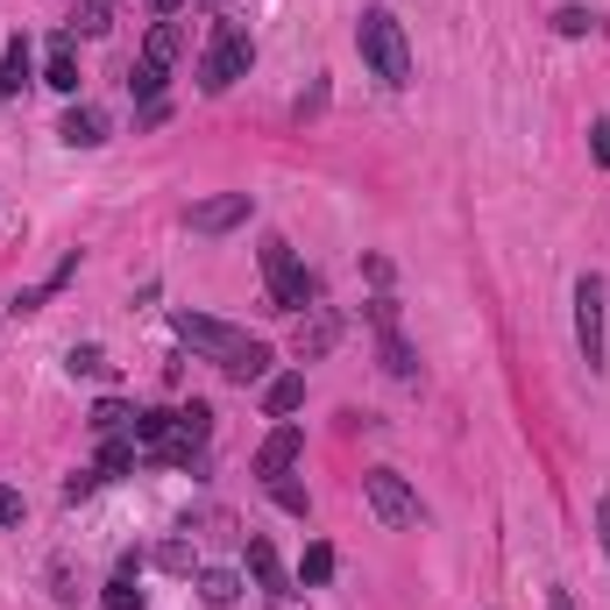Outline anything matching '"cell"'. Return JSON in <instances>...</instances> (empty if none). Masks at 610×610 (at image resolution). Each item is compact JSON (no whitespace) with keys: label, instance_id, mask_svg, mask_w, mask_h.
<instances>
[{"label":"cell","instance_id":"cell-1","mask_svg":"<svg viewBox=\"0 0 610 610\" xmlns=\"http://www.w3.org/2000/svg\"><path fill=\"white\" fill-rule=\"evenodd\" d=\"M355 50L384 86H412V43H405V22H397L391 8H370L355 22Z\"/></svg>","mask_w":610,"mask_h":610},{"label":"cell","instance_id":"cell-5","mask_svg":"<svg viewBox=\"0 0 610 610\" xmlns=\"http://www.w3.org/2000/svg\"><path fill=\"white\" fill-rule=\"evenodd\" d=\"M170 334L185 341V348H199V355H214L220 370L235 362L242 348H249V334H235L227 319H206V313H170Z\"/></svg>","mask_w":610,"mask_h":610},{"label":"cell","instance_id":"cell-26","mask_svg":"<svg viewBox=\"0 0 610 610\" xmlns=\"http://www.w3.org/2000/svg\"><path fill=\"white\" fill-rule=\"evenodd\" d=\"M270 498H277V511H292V519H313V498H305L298 483H270Z\"/></svg>","mask_w":610,"mask_h":610},{"label":"cell","instance_id":"cell-15","mask_svg":"<svg viewBox=\"0 0 610 610\" xmlns=\"http://www.w3.org/2000/svg\"><path fill=\"white\" fill-rule=\"evenodd\" d=\"M22 86H29V43L14 36V43L0 50V100H22Z\"/></svg>","mask_w":610,"mask_h":610},{"label":"cell","instance_id":"cell-20","mask_svg":"<svg viewBox=\"0 0 610 610\" xmlns=\"http://www.w3.org/2000/svg\"><path fill=\"white\" fill-rule=\"evenodd\" d=\"M136 426V405H128V397H100V405H92V433H128Z\"/></svg>","mask_w":610,"mask_h":610},{"label":"cell","instance_id":"cell-11","mask_svg":"<svg viewBox=\"0 0 610 610\" xmlns=\"http://www.w3.org/2000/svg\"><path fill=\"white\" fill-rule=\"evenodd\" d=\"M57 136H65L71 149H107V114H100V107H65Z\"/></svg>","mask_w":610,"mask_h":610},{"label":"cell","instance_id":"cell-30","mask_svg":"<svg viewBox=\"0 0 610 610\" xmlns=\"http://www.w3.org/2000/svg\"><path fill=\"white\" fill-rule=\"evenodd\" d=\"M589 157L610 170V121H589Z\"/></svg>","mask_w":610,"mask_h":610},{"label":"cell","instance_id":"cell-10","mask_svg":"<svg viewBox=\"0 0 610 610\" xmlns=\"http://www.w3.org/2000/svg\"><path fill=\"white\" fill-rule=\"evenodd\" d=\"M43 86L50 92H79V36H50V57H43Z\"/></svg>","mask_w":610,"mask_h":610},{"label":"cell","instance_id":"cell-32","mask_svg":"<svg viewBox=\"0 0 610 610\" xmlns=\"http://www.w3.org/2000/svg\"><path fill=\"white\" fill-rule=\"evenodd\" d=\"M43 298H50V284H29V292H14V313H36Z\"/></svg>","mask_w":610,"mask_h":610},{"label":"cell","instance_id":"cell-28","mask_svg":"<svg viewBox=\"0 0 610 610\" xmlns=\"http://www.w3.org/2000/svg\"><path fill=\"white\" fill-rule=\"evenodd\" d=\"M92 490H100V469H71V475H65V498H71V504L92 498Z\"/></svg>","mask_w":610,"mask_h":610},{"label":"cell","instance_id":"cell-22","mask_svg":"<svg viewBox=\"0 0 610 610\" xmlns=\"http://www.w3.org/2000/svg\"><path fill=\"white\" fill-rule=\"evenodd\" d=\"M327 575H334V547H327V540H313V547H305V561H298V582H305V589H319Z\"/></svg>","mask_w":610,"mask_h":610},{"label":"cell","instance_id":"cell-6","mask_svg":"<svg viewBox=\"0 0 610 610\" xmlns=\"http://www.w3.org/2000/svg\"><path fill=\"white\" fill-rule=\"evenodd\" d=\"M575 348L589 370H603V277L575 284Z\"/></svg>","mask_w":610,"mask_h":610},{"label":"cell","instance_id":"cell-9","mask_svg":"<svg viewBox=\"0 0 610 610\" xmlns=\"http://www.w3.org/2000/svg\"><path fill=\"white\" fill-rule=\"evenodd\" d=\"M249 214H256L249 193H220V199H199L193 214H185V227H193V235H227V227H242Z\"/></svg>","mask_w":610,"mask_h":610},{"label":"cell","instance_id":"cell-29","mask_svg":"<svg viewBox=\"0 0 610 610\" xmlns=\"http://www.w3.org/2000/svg\"><path fill=\"white\" fill-rule=\"evenodd\" d=\"M29 519V504H22V490H8L0 483V525H22Z\"/></svg>","mask_w":610,"mask_h":610},{"label":"cell","instance_id":"cell-27","mask_svg":"<svg viewBox=\"0 0 610 610\" xmlns=\"http://www.w3.org/2000/svg\"><path fill=\"white\" fill-rule=\"evenodd\" d=\"M554 29H561V36H589V29H597V14H589V8H561Z\"/></svg>","mask_w":610,"mask_h":610},{"label":"cell","instance_id":"cell-16","mask_svg":"<svg viewBox=\"0 0 610 610\" xmlns=\"http://www.w3.org/2000/svg\"><path fill=\"white\" fill-rule=\"evenodd\" d=\"M142 57H149V65H178V57H185V29L178 22H149V43H142Z\"/></svg>","mask_w":610,"mask_h":610},{"label":"cell","instance_id":"cell-35","mask_svg":"<svg viewBox=\"0 0 610 610\" xmlns=\"http://www.w3.org/2000/svg\"><path fill=\"white\" fill-rule=\"evenodd\" d=\"M149 8H157V14H178V8H185V0H149Z\"/></svg>","mask_w":610,"mask_h":610},{"label":"cell","instance_id":"cell-13","mask_svg":"<svg viewBox=\"0 0 610 610\" xmlns=\"http://www.w3.org/2000/svg\"><path fill=\"white\" fill-rule=\"evenodd\" d=\"M305 405V376L298 370H284V376H270V384H263V412L270 419H292Z\"/></svg>","mask_w":610,"mask_h":610},{"label":"cell","instance_id":"cell-24","mask_svg":"<svg viewBox=\"0 0 610 610\" xmlns=\"http://www.w3.org/2000/svg\"><path fill=\"white\" fill-rule=\"evenodd\" d=\"M100 610H142L136 575H114V582H107V597H100Z\"/></svg>","mask_w":610,"mask_h":610},{"label":"cell","instance_id":"cell-3","mask_svg":"<svg viewBox=\"0 0 610 610\" xmlns=\"http://www.w3.org/2000/svg\"><path fill=\"white\" fill-rule=\"evenodd\" d=\"M263 284H270V305H277V313H298V305H313V298H319L313 270H305V263L292 256V242H284V235L263 242Z\"/></svg>","mask_w":610,"mask_h":610},{"label":"cell","instance_id":"cell-14","mask_svg":"<svg viewBox=\"0 0 610 610\" xmlns=\"http://www.w3.org/2000/svg\"><path fill=\"white\" fill-rule=\"evenodd\" d=\"M193 589H199V603L227 610V603L242 597V575H235V568H199V575H193Z\"/></svg>","mask_w":610,"mask_h":610},{"label":"cell","instance_id":"cell-12","mask_svg":"<svg viewBox=\"0 0 610 610\" xmlns=\"http://www.w3.org/2000/svg\"><path fill=\"white\" fill-rule=\"evenodd\" d=\"M334 341H341V319H334V313H313V319H298L292 355H298V362H319V355L334 348Z\"/></svg>","mask_w":610,"mask_h":610},{"label":"cell","instance_id":"cell-7","mask_svg":"<svg viewBox=\"0 0 610 610\" xmlns=\"http://www.w3.org/2000/svg\"><path fill=\"white\" fill-rule=\"evenodd\" d=\"M242 561H249V575H256V589H263V597H270L277 610H292V575H284L277 547L263 540V532H249V540H242Z\"/></svg>","mask_w":610,"mask_h":610},{"label":"cell","instance_id":"cell-8","mask_svg":"<svg viewBox=\"0 0 610 610\" xmlns=\"http://www.w3.org/2000/svg\"><path fill=\"white\" fill-rule=\"evenodd\" d=\"M298 454H305V433L292 426V419H277V433L256 447V475H263V483H284V475L298 469Z\"/></svg>","mask_w":610,"mask_h":610},{"label":"cell","instance_id":"cell-25","mask_svg":"<svg viewBox=\"0 0 610 610\" xmlns=\"http://www.w3.org/2000/svg\"><path fill=\"white\" fill-rule=\"evenodd\" d=\"M157 568H170V575H199V568H193V547H185V540H164V547H157Z\"/></svg>","mask_w":610,"mask_h":610},{"label":"cell","instance_id":"cell-31","mask_svg":"<svg viewBox=\"0 0 610 610\" xmlns=\"http://www.w3.org/2000/svg\"><path fill=\"white\" fill-rule=\"evenodd\" d=\"M370 319H376V334L397 327V298H370Z\"/></svg>","mask_w":610,"mask_h":610},{"label":"cell","instance_id":"cell-21","mask_svg":"<svg viewBox=\"0 0 610 610\" xmlns=\"http://www.w3.org/2000/svg\"><path fill=\"white\" fill-rule=\"evenodd\" d=\"M128 92H136V107L164 100V65H149V57H136V71H128Z\"/></svg>","mask_w":610,"mask_h":610},{"label":"cell","instance_id":"cell-18","mask_svg":"<svg viewBox=\"0 0 610 610\" xmlns=\"http://www.w3.org/2000/svg\"><path fill=\"white\" fill-rule=\"evenodd\" d=\"M114 29V0H79L71 8V36H107Z\"/></svg>","mask_w":610,"mask_h":610},{"label":"cell","instance_id":"cell-4","mask_svg":"<svg viewBox=\"0 0 610 610\" xmlns=\"http://www.w3.org/2000/svg\"><path fill=\"white\" fill-rule=\"evenodd\" d=\"M362 498H370V511H376V519H384L391 532L426 525V504H419V490H412L397 469H370V475H362Z\"/></svg>","mask_w":610,"mask_h":610},{"label":"cell","instance_id":"cell-17","mask_svg":"<svg viewBox=\"0 0 610 610\" xmlns=\"http://www.w3.org/2000/svg\"><path fill=\"white\" fill-rule=\"evenodd\" d=\"M384 370L397 376V384H419V355H412V341L397 327H384Z\"/></svg>","mask_w":610,"mask_h":610},{"label":"cell","instance_id":"cell-33","mask_svg":"<svg viewBox=\"0 0 610 610\" xmlns=\"http://www.w3.org/2000/svg\"><path fill=\"white\" fill-rule=\"evenodd\" d=\"M597 540H603V561H610V498H597Z\"/></svg>","mask_w":610,"mask_h":610},{"label":"cell","instance_id":"cell-2","mask_svg":"<svg viewBox=\"0 0 610 610\" xmlns=\"http://www.w3.org/2000/svg\"><path fill=\"white\" fill-rule=\"evenodd\" d=\"M249 65H256V36L242 22H220L206 57H199V92H227L235 79H249Z\"/></svg>","mask_w":610,"mask_h":610},{"label":"cell","instance_id":"cell-19","mask_svg":"<svg viewBox=\"0 0 610 610\" xmlns=\"http://www.w3.org/2000/svg\"><path fill=\"white\" fill-rule=\"evenodd\" d=\"M227 376H235V384H263V376H270V348H263V341H249V348L227 362Z\"/></svg>","mask_w":610,"mask_h":610},{"label":"cell","instance_id":"cell-23","mask_svg":"<svg viewBox=\"0 0 610 610\" xmlns=\"http://www.w3.org/2000/svg\"><path fill=\"white\" fill-rule=\"evenodd\" d=\"M65 370H71V376H114V362H107V348H92V341H79V348L65 355Z\"/></svg>","mask_w":610,"mask_h":610},{"label":"cell","instance_id":"cell-34","mask_svg":"<svg viewBox=\"0 0 610 610\" xmlns=\"http://www.w3.org/2000/svg\"><path fill=\"white\" fill-rule=\"evenodd\" d=\"M547 610H575V589H554V597H547Z\"/></svg>","mask_w":610,"mask_h":610}]
</instances>
